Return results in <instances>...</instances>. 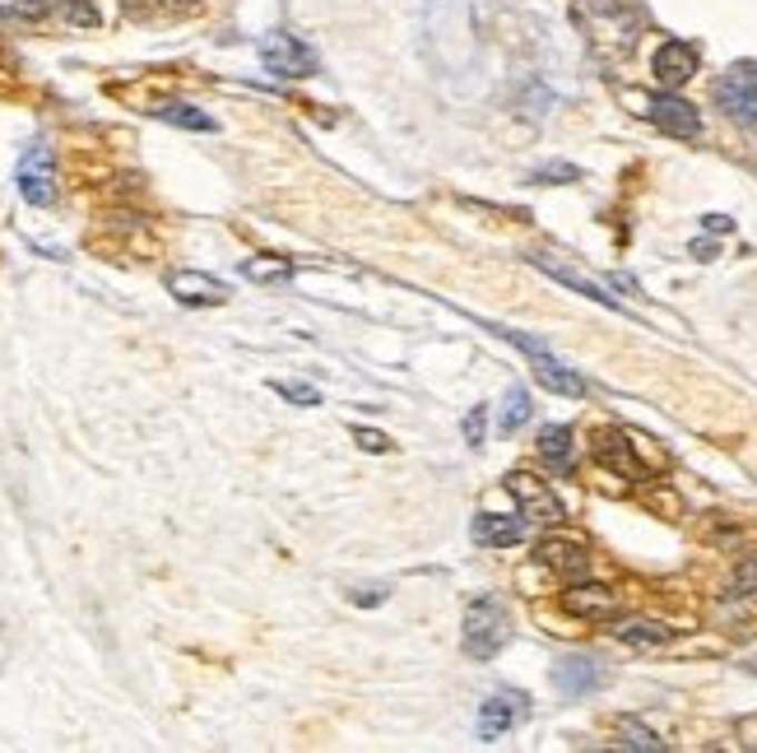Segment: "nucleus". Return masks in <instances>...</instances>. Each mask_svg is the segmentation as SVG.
Returning <instances> with one entry per match:
<instances>
[{
  "label": "nucleus",
  "mask_w": 757,
  "mask_h": 753,
  "mask_svg": "<svg viewBox=\"0 0 757 753\" xmlns=\"http://www.w3.org/2000/svg\"><path fill=\"white\" fill-rule=\"evenodd\" d=\"M507 637H511V623H507L502 601L484 595V601L465 610V652L475 661H492L507 646Z\"/></svg>",
  "instance_id": "obj_1"
},
{
  "label": "nucleus",
  "mask_w": 757,
  "mask_h": 753,
  "mask_svg": "<svg viewBox=\"0 0 757 753\" xmlns=\"http://www.w3.org/2000/svg\"><path fill=\"white\" fill-rule=\"evenodd\" d=\"M498 335H507L511 345H520L530 354V363H535V377L548 386V392H558V396H586V382L571 373V368H562V363L548 354L539 340H530V335H520V330H498Z\"/></svg>",
  "instance_id": "obj_2"
},
{
  "label": "nucleus",
  "mask_w": 757,
  "mask_h": 753,
  "mask_svg": "<svg viewBox=\"0 0 757 753\" xmlns=\"http://www.w3.org/2000/svg\"><path fill=\"white\" fill-rule=\"evenodd\" d=\"M716 98L739 126H757V66H735L716 85Z\"/></svg>",
  "instance_id": "obj_3"
},
{
  "label": "nucleus",
  "mask_w": 757,
  "mask_h": 753,
  "mask_svg": "<svg viewBox=\"0 0 757 753\" xmlns=\"http://www.w3.org/2000/svg\"><path fill=\"white\" fill-rule=\"evenodd\" d=\"M260 61H266V70L275 75H293V80H302V75L317 70V57L293 38V33H270L260 38Z\"/></svg>",
  "instance_id": "obj_4"
},
{
  "label": "nucleus",
  "mask_w": 757,
  "mask_h": 753,
  "mask_svg": "<svg viewBox=\"0 0 757 753\" xmlns=\"http://www.w3.org/2000/svg\"><path fill=\"white\" fill-rule=\"evenodd\" d=\"M19 196L29 205H51L57 200V177H51V149L33 145L19 159Z\"/></svg>",
  "instance_id": "obj_5"
},
{
  "label": "nucleus",
  "mask_w": 757,
  "mask_h": 753,
  "mask_svg": "<svg viewBox=\"0 0 757 753\" xmlns=\"http://www.w3.org/2000/svg\"><path fill=\"white\" fill-rule=\"evenodd\" d=\"M646 112H650V121H656L665 136L693 140V136L701 131V117H697V108H693V102H684L678 93H656V98L646 102Z\"/></svg>",
  "instance_id": "obj_6"
},
{
  "label": "nucleus",
  "mask_w": 757,
  "mask_h": 753,
  "mask_svg": "<svg viewBox=\"0 0 757 753\" xmlns=\"http://www.w3.org/2000/svg\"><path fill=\"white\" fill-rule=\"evenodd\" d=\"M530 261H535V266H539L544 275H554L558 284H567V289H577L581 298H595L599 307H614V311H622V303H618L614 294H605V284H595V279H586L581 270H571V266H562V261H558V256H554V251H535V256H530Z\"/></svg>",
  "instance_id": "obj_7"
},
{
  "label": "nucleus",
  "mask_w": 757,
  "mask_h": 753,
  "mask_svg": "<svg viewBox=\"0 0 757 753\" xmlns=\"http://www.w3.org/2000/svg\"><path fill=\"white\" fill-rule=\"evenodd\" d=\"M507 488H511V498L526 507L530 516H539V522H562V503L544 488V479H535V475H511Z\"/></svg>",
  "instance_id": "obj_8"
},
{
  "label": "nucleus",
  "mask_w": 757,
  "mask_h": 753,
  "mask_svg": "<svg viewBox=\"0 0 757 753\" xmlns=\"http://www.w3.org/2000/svg\"><path fill=\"white\" fill-rule=\"evenodd\" d=\"M562 605H567V614H577V618H618V591H609V586H571L562 595Z\"/></svg>",
  "instance_id": "obj_9"
},
{
  "label": "nucleus",
  "mask_w": 757,
  "mask_h": 753,
  "mask_svg": "<svg viewBox=\"0 0 757 753\" xmlns=\"http://www.w3.org/2000/svg\"><path fill=\"white\" fill-rule=\"evenodd\" d=\"M693 70H697V47H688V42H665V47L656 51V80H660V85L678 89L684 80H693Z\"/></svg>",
  "instance_id": "obj_10"
},
{
  "label": "nucleus",
  "mask_w": 757,
  "mask_h": 753,
  "mask_svg": "<svg viewBox=\"0 0 757 753\" xmlns=\"http://www.w3.org/2000/svg\"><path fill=\"white\" fill-rule=\"evenodd\" d=\"M168 289H172L177 303H191V307H200V303H223V298H228V289H223L215 275H196V270H177V275L168 279Z\"/></svg>",
  "instance_id": "obj_11"
},
{
  "label": "nucleus",
  "mask_w": 757,
  "mask_h": 753,
  "mask_svg": "<svg viewBox=\"0 0 757 753\" xmlns=\"http://www.w3.org/2000/svg\"><path fill=\"white\" fill-rule=\"evenodd\" d=\"M539 563L554 567V573H562V577H581L590 558H586V549L577 539H539Z\"/></svg>",
  "instance_id": "obj_12"
},
{
  "label": "nucleus",
  "mask_w": 757,
  "mask_h": 753,
  "mask_svg": "<svg viewBox=\"0 0 757 753\" xmlns=\"http://www.w3.org/2000/svg\"><path fill=\"white\" fill-rule=\"evenodd\" d=\"M526 716V697L520 693H498L484 703V740H498L502 731H511V725Z\"/></svg>",
  "instance_id": "obj_13"
},
{
  "label": "nucleus",
  "mask_w": 757,
  "mask_h": 753,
  "mask_svg": "<svg viewBox=\"0 0 757 753\" xmlns=\"http://www.w3.org/2000/svg\"><path fill=\"white\" fill-rule=\"evenodd\" d=\"M554 680H558V688H562L567 697H581V693H595L599 684H605V670H599L595 661L571 656V661H562V665L554 670Z\"/></svg>",
  "instance_id": "obj_14"
},
{
  "label": "nucleus",
  "mask_w": 757,
  "mask_h": 753,
  "mask_svg": "<svg viewBox=\"0 0 757 753\" xmlns=\"http://www.w3.org/2000/svg\"><path fill=\"white\" fill-rule=\"evenodd\" d=\"M475 539L479 544H520L526 539V522H520V516H492V512H484L479 522H475Z\"/></svg>",
  "instance_id": "obj_15"
},
{
  "label": "nucleus",
  "mask_w": 757,
  "mask_h": 753,
  "mask_svg": "<svg viewBox=\"0 0 757 753\" xmlns=\"http://www.w3.org/2000/svg\"><path fill=\"white\" fill-rule=\"evenodd\" d=\"M599 460L609 465V470H622V475H641V465H637V456H633V443L628 437H618V433H609V437H599Z\"/></svg>",
  "instance_id": "obj_16"
},
{
  "label": "nucleus",
  "mask_w": 757,
  "mask_h": 753,
  "mask_svg": "<svg viewBox=\"0 0 757 753\" xmlns=\"http://www.w3.org/2000/svg\"><path fill=\"white\" fill-rule=\"evenodd\" d=\"M153 117L159 121H172V126H187V131H215V117L191 108V102H159L153 108Z\"/></svg>",
  "instance_id": "obj_17"
},
{
  "label": "nucleus",
  "mask_w": 757,
  "mask_h": 753,
  "mask_svg": "<svg viewBox=\"0 0 757 753\" xmlns=\"http://www.w3.org/2000/svg\"><path fill=\"white\" fill-rule=\"evenodd\" d=\"M539 452H544V460H548V465H558V470H567V465H571V428H544Z\"/></svg>",
  "instance_id": "obj_18"
},
{
  "label": "nucleus",
  "mask_w": 757,
  "mask_h": 753,
  "mask_svg": "<svg viewBox=\"0 0 757 753\" xmlns=\"http://www.w3.org/2000/svg\"><path fill=\"white\" fill-rule=\"evenodd\" d=\"M618 637L637 642V646H660V642H669V628H660V623H650V618H628L618 628Z\"/></svg>",
  "instance_id": "obj_19"
},
{
  "label": "nucleus",
  "mask_w": 757,
  "mask_h": 753,
  "mask_svg": "<svg viewBox=\"0 0 757 753\" xmlns=\"http://www.w3.org/2000/svg\"><path fill=\"white\" fill-rule=\"evenodd\" d=\"M530 419V396L520 392V386H511L507 392V400H502V414H498V424H502V433H516L520 424Z\"/></svg>",
  "instance_id": "obj_20"
},
{
  "label": "nucleus",
  "mask_w": 757,
  "mask_h": 753,
  "mask_svg": "<svg viewBox=\"0 0 757 753\" xmlns=\"http://www.w3.org/2000/svg\"><path fill=\"white\" fill-rule=\"evenodd\" d=\"M275 392L283 400H293V405H321V396L311 392V386H298V382H275Z\"/></svg>",
  "instance_id": "obj_21"
},
{
  "label": "nucleus",
  "mask_w": 757,
  "mask_h": 753,
  "mask_svg": "<svg viewBox=\"0 0 757 753\" xmlns=\"http://www.w3.org/2000/svg\"><path fill=\"white\" fill-rule=\"evenodd\" d=\"M293 266L289 261H247L242 266V275H251V279H283Z\"/></svg>",
  "instance_id": "obj_22"
},
{
  "label": "nucleus",
  "mask_w": 757,
  "mask_h": 753,
  "mask_svg": "<svg viewBox=\"0 0 757 753\" xmlns=\"http://www.w3.org/2000/svg\"><path fill=\"white\" fill-rule=\"evenodd\" d=\"M47 10V0H0V14H19V19H38Z\"/></svg>",
  "instance_id": "obj_23"
},
{
  "label": "nucleus",
  "mask_w": 757,
  "mask_h": 753,
  "mask_svg": "<svg viewBox=\"0 0 757 753\" xmlns=\"http://www.w3.org/2000/svg\"><path fill=\"white\" fill-rule=\"evenodd\" d=\"M622 735H628V740H622L628 749H660V740L650 731H641V725H633V721H622Z\"/></svg>",
  "instance_id": "obj_24"
},
{
  "label": "nucleus",
  "mask_w": 757,
  "mask_h": 753,
  "mask_svg": "<svg viewBox=\"0 0 757 753\" xmlns=\"http://www.w3.org/2000/svg\"><path fill=\"white\" fill-rule=\"evenodd\" d=\"M465 437H469V443H484V409H469V419H465Z\"/></svg>",
  "instance_id": "obj_25"
},
{
  "label": "nucleus",
  "mask_w": 757,
  "mask_h": 753,
  "mask_svg": "<svg viewBox=\"0 0 757 753\" xmlns=\"http://www.w3.org/2000/svg\"><path fill=\"white\" fill-rule=\"evenodd\" d=\"M353 601H362V605H381V601H386V586H362V591H353Z\"/></svg>",
  "instance_id": "obj_26"
},
{
  "label": "nucleus",
  "mask_w": 757,
  "mask_h": 753,
  "mask_svg": "<svg viewBox=\"0 0 757 753\" xmlns=\"http://www.w3.org/2000/svg\"><path fill=\"white\" fill-rule=\"evenodd\" d=\"M358 443L368 447V452H386V437H381V433H372V428H358Z\"/></svg>",
  "instance_id": "obj_27"
}]
</instances>
